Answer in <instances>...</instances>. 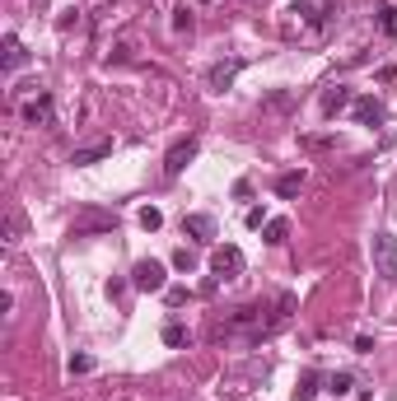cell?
<instances>
[{"instance_id":"obj_17","label":"cell","mask_w":397,"mask_h":401,"mask_svg":"<svg viewBox=\"0 0 397 401\" xmlns=\"http://www.w3.org/2000/svg\"><path fill=\"white\" fill-rule=\"evenodd\" d=\"M318 383H323L318 373H304V378H299V388H295V397H299V401H313V397H318Z\"/></svg>"},{"instance_id":"obj_11","label":"cell","mask_w":397,"mask_h":401,"mask_svg":"<svg viewBox=\"0 0 397 401\" xmlns=\"http://www.w3.org/2000/svg\"><path fill=\"white\" fill-rule=\"evenodd\" d=\"M108 154H113V140H94V145L75 149V154H70V164H75V168H89V164H99V159H108Z\"/></svg>"},{"instance_id":"obj_29","label":"cell","mask_w":397,"mask_h":401,"mask_svg":"<svg viewBox=\"0 0 397 401\" xmlns=\"http://www.w3.org/2000/svg\"><path fill=\"white\" fill-rule=\"evenodd\" d=\"M220 401H243V397H220Z\"/></svg>"},{"instance_id":"obj_19","label":"cell","mask_w":397,"mask_h":401,"mask_svg":"<svg viewBox=\"0 0 397 401\" xmlns=\"http://www.w3.org/2000/svg\"><path fill=\"white\" fill-rule=\"evenodd\" d=\"M299 145L304 149H337V135H304Z\"/></svg>"},{"instance_id":"obj_23","label":"cell","mask_w":397,"mask_h":401,"mask_svg":"<svg viewBox=\"0 0 397 401\" xmlns=\"http://www.w3.org/2000/svg\"><path fill=\"white\" fill-rule=\"evenodd\" d=\"M140 224H145V229H159V224H164V215H159L155 205H145V210H140Z\"/></svg>"},{"instance_id":"obj_21","label":"cell","mask_w":397,"mask_h":401,"mask_svg":"<svg viewBox=\"0 0 397 401\" xmlns=\"http://www.w3.org/2000/svg\"><path fill=\"white\" fill-rule=\"evenodd\" d=\"M173 266H178V271H196V252L178 247V252H173Z\"/></svg>"},{"instance_id":"obj_8","label":"cell","mask_w":397,"mask_h":401,"mask_svg":"<svg viewBox=\"0 0 397 401\" xmlns=\"http://www.w3.org/2000/svg\"><path fill=\"white\" fill-rule=\"evenodd\" d=\"M182 234H192L196 243H216V220L211 215H182Z\"/></svg>"},{"instance_id":"obj_22","label":"cell","mask_w":397,"mask_h":401,"mask_svg":"<svg viewBox=\"0 0 397 401\" xmlns=\"http://www.w3.org/2000/svg\"><path fill=\"white\" fill-rule=\"evenodd\" d=\"M267 108H276V112H290V108H295V98H290V94H272V98H267Z\"/></svg>"},{"instance_id":"obj_4","label":"cell","mask_w":397,"mask_h":401,"mask_svg":"<svg viewBox=\"0 0 397 401\" xmlns=\"http://www.w3.org/2000/svg\"><path fill=\"white\" fill-rule=\"evenodd\" d=\"M196 149H201V140H196V135H187V140H178V145L169 149V154H164V173H169V178H178L182 168L192 164L196 159Z\"/></svg>"},{"instance_id":"obj_27","label":"cell","mask_w":397,"mask_h":401,"mask_svg":"<svg viewBox=\"0 0 397 401\" xmlns=\"http://www.w3.org/2000/svg\"><path fill=\"white\" fill-rule=\"evenodd\" d=\"M173 28H178V33H187V28H192V14L178 10V14H173Z\"/></svg>"},{"instance_id":"obj_3","label":"cell","mask_w":397,"mask_h":401,"mask_svg":"<svg viewBox=\"0 0 397 401\" xmlns=\"http://www.w3.org/2000/svg\"><path fill=\"white\" fill-rule=\"evenodd\" d=\"M131 285H136L140 294H159L164 285H169V276H164V261H155V256L136 261V271H131Z\"/></svg>"},{"instance_id":"obj_24","label":"cell","mask_w":397,"mask_h":401,"mask_svg":"<svg viewBox=\"0 0 397 401\" xmlns=\"http://www.w3.org/2000/svg\"><path fill=\"white\" fill-rule=\"evenodd\" d=\"M89 368H94L89 355H70V373H89Z\"/></svg>"},{"instance_id":"obj_9","label":"cell","mask_w":397,"mask_h":401,"mask_svg":"<svg viewBox=\"0 0 397 401\" xmlns=\"http://www.w3.org/2000/svg\"><path fill=\"white\" fill-rule=\"evenodd\" d=\"M355 94L346 89V84H332V89H323V117H337L341 108H351Z\"/></svg>"},{"instance_id":"obj_13","label":"cell","mask_w":397,"mask_h":401,"mask_svg":"<svg viewBox=\"0 0 397 401\" xmlns=\"http://www.w3.org/2000/svg\"><path fill=\"white\" fill-rule=\"evenodd\" d=\"M23 234H28V220H23L19 205H10V215H5V243H19Z\"/></svg>"},{"instance_id":"obj_28","label":"cell","mask_w":397,"mask_h":401,"mask_svg":"<svg viewBox=\"0 0 397 401\" xmlns=\"http://www.w3.org/2000/svg\"><path fill=\"white\" fill-rule=\"evenodd\" d=\"M379 79H384V84H393V79H397V66H384V70H379Z\"/></svg>"},{"instance_id":"obj_7","label":"cell","mask_w":397,"mask_h":401,"mask_svg":"<svg viewBox=\"0 0 397 401\" xmlns=\"http://www.w3.org/2000/svg\"><path fill=\"white\" fill-rule=\"evenodd\" d=\"M238 70H243V61H216V66L206 70V84H211V89H229L238 79Z\"/></svg>"},{"instance_id":"obj_16","label":"cell","mask_w":397,"mask_h":401,"mask_svg":"<svg viewBox=\"0 0 397 401\" xmlns=\"http://www.w3.org/2000/svg\"><path fill=\"white\" fill-rule=\"evenodd\" d=\"M187 341H192V336H187V327H182V322H169V327H164V346L182 350V346H187Z\"/></svg>"},{"instance_id":"obj_10","label":"cell","mask_w":397,"mask_h":401,"mask_svg":"<svg viewBox=\"0 0 397 401\" xmlns=\"http://www.w3.org/2000/svg\"><path fill=\"white\" fill-rule=\"evenodd\" d=\"M351 112H355V122L360 126H384V103L379 98H355Z\"/></svg>"},{"instance_id":"obj_2","label":"cell","mask_w":397,"mask_h":401,"mask_svg":"<svg viewBox=\"0 0 397 401\" xmlns=\"http://www.w3.org/2000/svg\"><path fill=\"white\" fill-rule=\"evenodd\" d=\"M113 229H117V210H103V205H84L70 220V238H94V234H113Z\"/></svg>"},{"instance_id":"obj_25","label":"cell","mask_w":397,"mask_h":401,"mask_svg":"<svg viewBox=\"0 0 397 401\" xmlns=\"http://www.w3.org/2000/svg\"><path fill=\"white\" fill-rule=\"evenodd\" d=\"M248 229H267V210H262V205L248 210Z\"/></svg>"},{"instance_id":"obj_26","label":"cell","mask_w":397,"mask_h":401,"mask_svg":"<svg viewBox=\"0 0 397 401\" xmlns=\"http://www.w3.org/2000/svg\"><path fill=\"white\" fill-rule=\"evenodd\" d=\"M164 299H169V308H182V303L192 299V294H187V290H169V294H164Z\"/></svg>"},{"instance_id":"obj_14","label":"cell","mask_w":397,"mask_h":401,"mask_svg":"<svg viewBox=\"0 0 397 401\" xmlns=\"http://www.w3.org/2000/svg\"><path fill=\"white\" fill-rule=\"evenodd\" d=\"M299 187H304V173H281V178H276V196L281 200H295Z\"/></svg>"},{"instance_id":"obj_18","label":"cell","mask_w":397,"mask_h":401,"mask_svg":"<svg viewBox=\"0 0 397 401\" xmlns=\"http://www.w3.org/2000/svg\"><path fill=\"white\" fill-rule=\"evenodd\" d=\"M374 14H379V28H384V33L393 38V33H397V10H393V5H379Z\"/></svg>"},{"instance_id":"obj_20","label":"cell","mask_w":397,"mask_h":401,"mask_svg":"<svg viewBox=\"0 0 397 401\" xmlns=\"http://www.w3.org/2000/svg\"><path fill=\"white\" fill-rule=\"evenodd\" d=\"M328 392H332V397H346V392H351V373H332Z\"/></svg>"},{"instance_id":"obj_12","label":"cell","mask_w":397,"mask_h":401,"mask_svg":"<svg viewBox=\"0 0 397 401\" xmlns=\"http://www.w3.org/2000/svg\"><path fill=\"white\" fill-rule=\"evenodd\" d=\"M28 61V52H23V43L14 33H5V75H14V70Z\"/></svg>"},{"instance_id":"obj_1","label":"cell","mask_w":397,"mask_h":401,"mask_svg":"<svg viewBox=\"0 0 397 401\" xmlns=\"http://www.w3.org/2000/svg\"><path fill=\"white\" fill-rule=\"evenodd\" d=\"M369 256H374V276L384 280V285H397V238L388 234V229H379V234L369 238Z\"/></svg>"},{"instance_id":"obj_15","label":"cell","mask_w":397,"mask_h":401,"mask_svg":"<svg viewBox=\"0 0 397 401\" xmlns=\"http://www.w3.org/2000/svg\"><path fill=\"white\" fill-rule=\"evenodd\" d=\"M262 238H267V243H272V247H281L285 238H290V224H285V220H267V229H262Z\"/></svg>"},{"instance_id":"obj_5","label":"cell","mask_w":397,"mask_h":401,"mask_svg":"<svg viewBox=\"0 0 397 401\" xmlns=\"http://www.w3.org/2000/svg\"><path fill=\"white\" fill-rule=\"evenodd\" d=\"M211 271H216V276H225V280H234L238 271H243V252H238L234 243L216 247V252H211Z\"/></svg>"},{"instance_id":"obj_6","label":"cell","mask_w":397,"mask_h":401,"mask_svg":"<svg viewBox=\"0 0 397 401\" xmlns=\"http://www.w3.org/2000/svg\"><path fill=\"white\" fill-rule=\"evenodd\" d=\"M19 117H23L28 126H52V94H43V89H38V98H28V103H23V108H19Z\"/></svg>"}]
</instances>
